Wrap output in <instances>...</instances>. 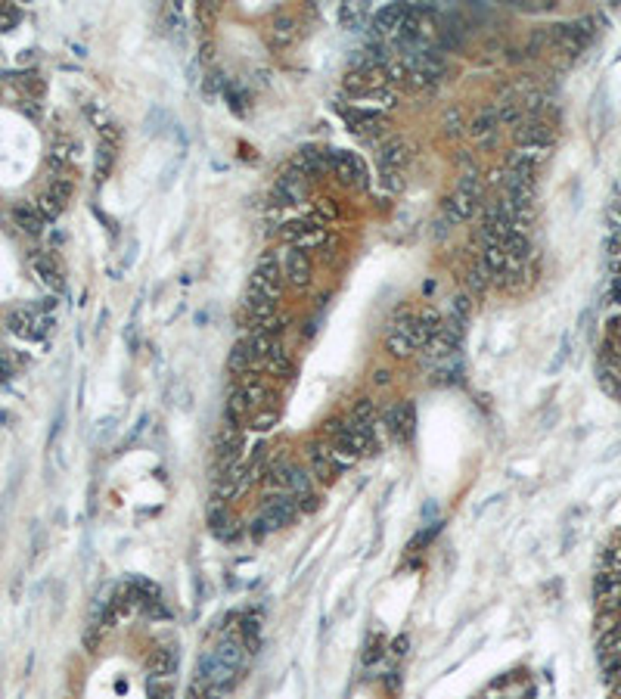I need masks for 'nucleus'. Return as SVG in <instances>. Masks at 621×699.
<instances>
[{
	"instance_id": "nucleus-10",
	"label": "nucleus",
	"mask_w": 621,
	"mask_h": 699,
	"mask_svg": "<svg viewBox=\"0 0 621 699\" xmlns=\"http://www.w3.org/2000/svg\"><path fill=\"white\" fill-rule=\"evenodd\" d=\"M31 268H35V274L44 286L63 292L65 280H63V271H59V264H56V258L53 255H47V252H35V255H31Z\"/></svg>"
},
{
	"instance_id": "nucleus-31",
	"label": "nucleus",
	"mask_w": 621,
	"mask_h": 699,
	"mask_svg": "<svg viewBox=\"0 0 621 699\" xmlns=\"http://www.w3.org/2000/svg\"><path fill=\"white\" fill-rule=\"evenodd\" d=\"M599 656H621V625L599 634Z\"/></svg>"
},
{
	"instance_id": "nucleus-41",
	"label": "nucleus",
	"mask_w": 621,
	"mask_h": 699,
	"mask_svg": "<svg viewBox=\"0 0 621 699\" xmlns=\"http://www.w3.org/2000/svg\"><path fill=\"white\" fill-rule=\"evenodd\" d=\"M382 656H385V641L382 637H373V641L366 643V650H364V656L360 659H364V665H376Z\"/></svg>"
},
{
	"instance_id": "nucleus-51",
	"label": "nucleus",
	"mask_w": 621,
	"mask_h": 699,
	"mask_svg": "<svg viewBox=\"0 0 621 699\" xmlns=\"http://www.w3.org/2000/svg\"><path fill=\"white\" fill-rule=\"evenodd\" d=\"M273 419H277V414H273V410H271V414L255 417V429H271V423H273Z\"/></svg>"
},
{
	"instance_id": "nucleus-17",
	"label": "nucleus",
	"mask_w": 621,
	"mask_h": 699,
	"mask_svg": "<svg viewBox=\"0 0 621 699\" xmlns=\"http://www.w3.org/2000/svg\"><path fill=\"white\" fill-rule=\"evenodd\" d=\"M497 128H500V115H497V109H491V106L478 112V115L472 118V124H469L472 137L482 140V143H491L494 134H497Z\"/></svg>"
},
{
	"instance_id": "nucleus-1",
	"label": "nucleus",
	"mask_w": 621,
	"mask_h": 699,
	"mask_svg": "<svg viewBox=\"0 0 621 699\" xmlns=\"http://www.w3.org/2000/svg\"><path fill=\"white\" fill-rule=\"evenodd\" d=\"M298 513V504L292 495H273L271 501H264L261 513H258V529H252V535L261 538L264 531H273V529H283V525L292 522V516Z\"/></svg>"
},
{
	"instance_id": "nucleus-40",
	"label": "nucleus",
	"mask_w": 621,
	"mask_h": 699,
	"mask_svg": "<svg viewBox=\"0 0 621 699\" xmlns=\"http://www.w3.org/2000/svg\"><path fill=\"white\" fill-rule=\"evenodd\" d=\"M599 668H603L606 681H618L621 677V656H599Z\"/></svg>"
},
{
	"instance_id": "nucleus-12",
	"label": "nucleus",
	"mask_w": 621,
	"mask_h": 699,
	"mask_svg": "<svg viewBox=\"0 0 621 699\" xmlns=\"http://www.w3.org/2000/svg\"><path fill=\"white\" fill-rule=\"evenodd\" d=\"M442 314H438L435 308H429V311H423V314H417V323H413V342H417V348L419 345H429L432 339L442 332Z\"/></svg>"
},
{
	"instance_id": "nucleus-20",
	"label": "nucleus",
	"mask_w": 621,
	"mask_h": 699,
	"mask_svg": "<svg viewBox=\"0 0 621 699\" xmlns=\"http://www.w3.org/2000/svg\"><path fill=\"white\" fill-rule=\"evenodd\" d=\"M245 345H249V355L255 364H264L267 357L273 355V348H277V342H273L271 332L264 330H252V336H245Z\"/></svg>"
},
{
	"instance_id": "nucleus-33",
	"label": "nucleus",
	"mask_w": 621,
	"mask_h": 699,
	"mask_svg": "<svg viewBox=\"0 0 621 699\" xmlns=\"http://www.w3.org/2000/svg\"><path fill=\"white\" fill-rule=\"evenodd\" d=\"M245 414H249V404H245V398L239 395V392H233L230 401H227V423L239 426L245 419Z\"/></svg>"
},
{
	"instance_id": "nucleus-8",
	"label": "nucleus",
	"mask_w": 621,
	"mask_h": 699,
	"mask_svg": "<svg viewBox=\"0 0 621 699\" xmlns=\"http://www.w3.org/2000/svg\"><path fill=\"white\" fill-rule=\"evenodd\" d=\"M308 460H311V469L314 476L320 479L323 485L336 482L339 476V460L332 457V444H323V442H314L308 448Z\"/></svg>"
},
{
	"instance_id": "nucleus-29",
	"label": "nucleus",
	"mask_w": 621,
	"mask_h": 699,
	"mask_svg": "<svg viewBox=\"0 0 621 699\" xmlns=\"http://www.w3.org/2000/svg\"><path fill=\"white\" fill-rule=\"evenodd\" d=\"M252 355H249V345H245V339L243 342H236L233 345V351H230V357H227V367H230V373H245L252 367Z\"/></svg>"
},
{
	"instance_id": "nucleus-14",
	"label": "nucleus",
	"mask_w": 621,
	"mask_h": 699,
	"mask_svg": "<svg viewBox=\"0 0 621 699\" xmlns=\"http://www.w3.org/2000/svg\"><path fill=\"white\" fill-rule=\"evenodd\" d=\"M236 392L245 398L249 410H258L264 401H271V385H267L261 376H245V379H243V385H239Z\"/></svg>"
},
{
	"instance_id": "nucleus-34",
	"label": "nucleus",
	"mask_w": 621,
	"mask_h": 699,
	"mask_svg": "<svg viewBox=\"0 0 621 699\" xmlns=\"http://www.w3.org/2000/svg\"><path fill=\"white\" fill-rule=\"evenodd\" d=\"M323 243H326V227L311 224V227L296 239V249H317V246H323Z\"/></svg>"
},
{
	"instance_id": "nucleus-18",
	"label": "nucleus",
	"mask_w": 621,
	"mask_h": 699,
	"mask_svg": "<svg viewBox=\"0 0 621 699\" xmlns=\"http://www.w3.org/2000/svg\"><path fill=\"white\" fill-rule=\"evenodd\" d=\"M273 199H277L280 205L302 202V199H305V184H302V177H296V175L280 177L277 186H273Z\"/></svg>"
},
{
	"instance_id": "nucleus-42",
	"label": "nucleus",
	"mask_w": 621,
	"mask_h": 699,
	"mask_svg": "<svg viewBox=\"0 0 621 699\" xmlns=\"http://www.w3.org/2000/svg\"><path fill=\"white\" fill-rule=\"evenodd\" d=\"M488 274H491V271L485 268V262L482 264H472V268H469V286H472V289H478V292L488 289V283H491Z\"/></svg>"
},
{
	"instance_id": "nucleus-48",
	"label": "nucleus",
	"mask_w": 621,
	"mask_h": 699,
	"mask_svg": "<svg viewBox=\"0 0 621 699\" xmlns=\"http://www.w3.org/2000/svg\"><path fill=\"white\" fill-rule=\"evenodd\" d=\"M22 88L29 90V93H35V97H41V93H44V81L38 75H25L22 78Z\"/></svg>"
},
{
	"instance_id": "nucleus-27",
	"label": "nucleus",
	"mask_w": 621,
	"mask_h": 699,
	"mask_svg": "<svg viewBox=\"0 0 621 699\" xmlns=\"http://www.w3.org/2000/svg\"><path fill=\"white\" fill-rule=\"evenodd\" d=\"M503 249H506V255L519 264L522 258H529L531 246H529V236H525L522 230H513V233H506V236H503Z\"/></svg>"
},
{
	"instance_id": "nucleus-45",
	"label": "nucleus",
	"mask_w": 621,
	"mask_h": 699,
	"mask_svg": "<svg viewBox=\"0 0 621 699\" xmlns=\"http://www.w3.org/2000/svg\"><path fill=\"white\" fill-rule=\"evenodd\" d=\"M444 134L447 137H457L460 134V109H447L444 112Z\"/></svg>"
},
{
	"instance_id": "nucleus-24",
	"label": "nucleus",
	"mask_w": 621,
	"mask_h": 699,
	"mask_svg": "<svg viewBox=\"0 0 621 699\" xmlns=\"http://www.w3.org/2000/svg\"><path fill=\"white\" fill-rule=\"evenodd\" d=\"M401 19H404V6L401 3H389L382 6V10L373 16V29L379 31V35H389V31H395L401 25Z\"/></svg>"
},
{
	"instance_id": "nucleus-19",
	"label": "nucleus",
	"mask_w": 621,
	"mask_h": 699,
	"mask_svg": "<svg viewBox=\"0 0 621 699\" xmlns=\"http://www.w3.org/2000/svg\"><path fill=\"white\" fill-rule=\"evenodd\" d=\"M485 268H488L494 277H503L506 271L516 268V262L506 255L503 243H488V246H485Z\"/></svg>"
},
{
	"instance_id": "nucleus-22",
	"label": "nucleus",
	"mask_w": 621,
	"mask_h": 699,
	"mask_svg": "<svg viewBox=\"0 0 621 699\" xmlns=\"http://www.w3.org/2000/svg\"><path fill=\"white\" fill-rule=\"evenodd\" d=\"M150 671L156 677H168L177 671V652L171 647H159L150 652Z\"/></svg>"
},
{
	"instance_id": "nucleus-37",
	"label": "nucleus",
	"mask_w": 621,
	"mask_h": 699,
	"mask_svg": "<svg viewBox=\"0 0 621 699\" xmlns=\"http://www.w3.org/2000/svg\"><path fill=\"white\" fill-rule=\"evenodd\" d=\"M311 224H314L311 218H298V221H289V224H283V227H280V236H283L286 243H292V246H296V239L302 236V233L308 230ZM317 227H320V224H317Z\"/></svg>"
},
{
	"instance_id": "nucleus-3",
	"label": "nucleus",
	"mask_w": 621,
	"mask_h": 699,
	"mask_svg": "<svg viewBox=\"0 0 621 699\" xmlns=\"http://www.w3.org/2000/svg\"><path fill=\"white\" fill-rule=\"evenodd\" d=\"M6 326H10V332L19 339H44L53 326V317L41 314V311H35V308H16L6 317Z\"/></svg>"
},
{
	"instance_id": "nucleus-49",
	"label": "nucleus",
	"mask_w": 621,
	"mask_h": 699,
	"mask_svg": "<svg viewBox=\"0 0 621 699\" xmlns=\"http://www.w3.org/2000/svg\"><path fill=\"white\" fill-rule=\"evenodd\" d=\"M10 376H13V361L6 351H0V385L10 383Z\"/></svg>"
},
{
	"instance_id": "nucleus-7",
	"label": "nucleus",
	"mask_w": 621,
	"mask_h": 699,
	"mask_svg": "<svg viewBox=\"0 0 621 699\" xmlns=\"http://www.w3.org/2000/svg\"><path fill=\"white\" fill-rule=\"evenodd\" d=\"M332 171H336L339 184L357 186V190H364V186H366L364 162H360L355 152H336V156H332Z\"/></svg>"
},
{
	"instance_id": "nucleus-55",
	"label": "nucleus",
	"mask_w": 621,
	"mask_h": 699,
	"mask_svg": "<svg viewBox=\"0 0 621 699\" xmlns=\"http://www.w3.org/2000/svg\"><path fill=\"white\" fill-rule=\"evenodd\" d=\"M612 699H621V696H618V693H612Z\"/></svg>"
},
{
	"instance_id": "nucleus-53",
	"label": "nucleus",
	"mask_w": 621,
	"mask_h": 699,
	"mask_svg": "<svg viewBox=\"0 0 621 699\" xmlns=\"http://www.w3.org/2000/svg\"><path fill=\"white\" fill-rule=\"evenodd\" d=\"M609 298L615 305H621V277H615V283H612V289H609Z\"/></svg>"
},
{
	"instance_id": "nucleus-28",
	"label": "nucleus",
	"mask_w": 621,
	"mask_h": 699,
	"mask_svg": "<svg viewBox=\"0 0 621 699\" xmlns=\"http://www.w3.org/2000/svg\"><path fill=\"white\" fill-rule=\"evenodd\" d=\"M373 423H376V404H373L370 398H360L355 408H351V426H366V429H373Z\"/></svg>"
},
{
	"instance_id": "nucleus-43",
	"label": "nucleus",
	"mask_w": 621,
	"mask_h": 699,
	"mask_svg": "<svg viewBox=\"0 0 621 699\" xmlns=\"http://www.w3.org/2000/svg\"><path fill=\"white\" fill-rule=\"evenodd\" d=\"M19 19H22V13L16 10V6L10 3H0V31H10L19 25Z\"/></svg>"
},
{
	"instance_id": "nucleus-2",
	"label": "nucleus",
	"mask_w": 621,
	"mask_h": 699,
	"mask_svg": "<svg viewBox=\"0 0 621 699\" xmlns=\"http://www.w3.org/2000/svg\"><path fill=\"white\" fill-rule=\"evenodd\" d=\"M478 196H482V184L478 177H463L460 186L453 190V196L447 199V218L451 221H469L478 209Z\"/></svg>"
},
{
	"instance_id": "nucleus-6",
	"label": "nucleus",
	"mask_w": 621,
	"mask_h": 699,
	"mask_svg": "<svg viewBox=\"0 0 621 699\" xmlns=\"http://www.w3.org/2000/svg\"><path fill=\"white\" fill-rule=\"evenodd\" d=\"M553 143V131L547 122H540V118H531V122L519 124L516 128V146L519 150H540L547 152Z\"/></svg>"
},
{
	"instance_id": "nucleus-39",
	"label": "nucleus",
	"mask_w": 621,
	"mask_h": 699,
	"mask_svg": "<svg viewBox=\"0 0 621 699\" xmlns=\"http://www.w3.org/2000/svg\"><path fill=\"white\" fill-rule=\"evenodd\" d=\"M35 205H38V211H41V218H44V221H53V218H59V215H63V205H59L56 199L50 196V193H44V196L38 199Z\"/></svg>"
},
{
	"instance_id": "nucleus-30",
	"label": "nucleus",
	"mask_w": 621,
	"mask_h": 699,
	"mask_svg": "<svg viewBox=\"0 0 621 699\" xmlns=\"http://www.w3.org/2000/svg\"><path fill=\"white\" fill-rule=\"evenodd\" d=\"M243 641H245V652H255L258 641H261V618L258 616H245L243 618Z\"/></svg>"
},
{
	"instance_id": "nucleus-46",
	"label": "nucleus",
	"mask_w": 621,
	"mask_h": 699,
	"mask_svg": "<svg viewBox=\"0 0 621 699\" xmlns=\"http://www.w3.org/2000/svg\"><path fill=\"white\" fill-rule=\"evenodd\" d=\"M370 97H373V103H376L379 109H395V93H389L385 88L382 90H373Z\"/></svg>"
},
{
	"instance_id": "nucleus-13",
	"label": "nucleus",
	"mask_w": 621,
	"mask_h": 699,
	"mask_svg": "<svg viewBox=\"0 0 621 699\" xmlns=\"http://www.w3.org/2000/svg\"><path fill=\"white\" fill-rule=\"evenodd\" d=\"M413 426H417V414H413V404H398L389 414V429L398 442H410Z\"/></svg>"
},
{
	"instance_id": "nucleus-50",
	"label": "nucleus",
	"mask_w": 621,
	"mask_h": 699,
	"mask_svg": "<svg viewBox=\"0 0 621 699\" xmlns=\"http://www.w3.org/2000/svg\"><path fill=\"white\" fill-rule=\"evenodd\" d=\"M453 317H460V321H466L469 317V298L460 296L457 302H453Z\"/></svg>"
},
{
	"instance_id": "nucleus-5",
	"label": "nucleus",
	"mask_w": 621,
	"mask_h": 699,
	"mask_svg": "<svg viewBox=\"0 0 621 699\" xmlns=\"http://www.w3.org/2000/svg\"><path fill=\"white\" fill-rule=\"evenodd\" d=\"M283 271H280V262L277 258L267 252V255L258 262V268H255V274H252V289H258V292H264V296H271V298H277V292L283 289Z\"/></svg>"
},
{
	"instance_id": "nucleus-15",
	"label": "nucleus",
	"mask_w": 621,
	"mask_h": 699,
	"mask_svg": "<svg viewBox=\"0 0 621 699\" xmlns=\"http://www.w3.org/2000/svg\"><path fill=\"white\" fill-rule=\"evenodd\" d=\"M345 122L351 124V131L357 134H379L382 131V118L376 112H366V109H342Z\"/></svg>"
},
{
	"instance_id": "nucleus-26",
	"label": "nucleus",
	"mask_w": 621,
	"mask_h": 699,
	"mask_svg": "<svg viewBox=\"0 0 621 699\" xmlns=\"http://www.w3.org/2000/svg\"><path fill=\"white\" fill-rule=\"evenodd\" d=\"M264 367L271 370L273 376H283V379H292V376H296V364H292V357L286 355V351L280 348V345L273 348V355L264 361Z\"/></svg>"
},
{
	"instance_id": "nucleus-44",
	"label": "nucleus",
	"mask_w": 621,
	"mask_h": 699,
	"mask_svg": "<svg viewBox=\"0 0 621 699\" xmlns=\"http://www.w3.org/2000/svg\"><path fill=\"white\" fill-rule=\"evenodd\" d=\"M150 699H175V687L168 681H152L150 684Z\"/></svg>"
},
{
	"instance_id": "nucleus-23",
	"label": "nucleus",
	"mask_w": 621,
	"mask_h": 699,
	"mask_svg": "<svg viewBox=\"0 0 621 699\" xmlns=\"http://www.w3.org/2000/svg\"><path fill=\"white\" fill-rule=\"evenodd\" d=\"M382 168L385 171H401L407 165V146H404V140H385L382 143Z\"/></svg>"
},
{
	"instance_id": "nucleus-32",
	"label": "nucleus",
	"mask_w": 621,
	"mask_h": 699,
	"mask_svg": "<svg viewBox=\"0 0 621 699\" xmlns=\"http://www.w3.org/2000/svg\"><path fill=\"white\" fill-rule=\"evenodd\" d=\"M336 215H339V209H336V202H332V199H317V202H314V209H311V221L320 224V227H323L326 221H332Z\"/></svg>"
},
{
	"instance_id": "nucleus-36",
	"label": "nucleus",
	"mask_w": 621,
	"mask_h": 699,
	"mask_svg": "<svg viewBox=\"0 0 621 699\" xmlns=\"http://www.w3.org/2000/svg\"><path fill=\"white\" fill-rule=\"evenodd\" d=\"M47 193H50V196L65 209V202H69L72 193H75V184H72L69 177H53V184H50V190H47Z\"/></svg>"
},
{
	"instance_id": "nucleus-25",
	"label": "nucleus",
	"mask_w": 621,
	"mask_h": 699,
	"mask_svg": "<svg viewBox=\"0 0 621 699\" xmlns=\"http://www.w3.org/2000/svg\"><path fill=\"white\" fill-rule=\"evenodd\" d=\"M326 162H330V156L317 152L314 146H305V150L298 152V159H296V165L305 171V175H320V171L326 168Z\"/></svg>"
},
{
	"instance_id": "nucleus-35",
	"label": "nucleus",
	"mask_w": 621,
	"mask_h": 699,
	"mask_svg": "<svg viewBox=\"0 0 621 699\" xmlns=\"http://www.w3.org/2000/svg\"><path fill=\"white\" fill-rule=\"evenodd\" d=\"M112 162H115V146L99 143V152H97V184L106 181V175H109Z\"/></svg>"
},
{
	"instance_id": "nucleus-4",
	"label": "nucleus",
	"mask_w": 621,
	"mask_h": 699,
	"mask_svg": "<svg viewBox=\"0 0 621 699\" xmlns=\"http://www.w3.org/2000/svg\"><path fill=\"white\" fill-rule=\"evenodd\" d=\"M413 323H417V314L410 311H401L395 321L389 323V336H385V345L395 357H410L417 351V342H413Z\"/></svg>"
},
{
	"instance_id": "nucleus-52",
	"label": "nucleus",
	"mask_w": 621,
	"mask_h": 699,
	"mask_svg": "<svg viewBox=\"0 0 621 699\" xmlns=\"http://www.w3.org/2000/svg\"><path fill=\"white\" fill-rule=\"evenodd\" d=\"M373 383H376V385H389V383H392V373L385 370V367L376 370V373H373Z\"/></svg>"
},
{
	"instance_id": "nucleus-38",
	"label": "nucleus",
	"mask_w": 621,
	"mask_h": 699,
	"mask_svg": "<svg viewBox=\"0 0 621 699\" xmlns=\"http://www.w3.org/2000/svg\"><path fill=\"white\" fill-rule=\"evenodd\" d=\"M339 16H342V22L348 25V29H357V25L364 22V16H366V6L364 3H345Z\"/></svg>"
},
{
	"instance_id": "nucleus-47",
	"label": "nucleus",
	"mask_w": 621,
	"mask_h": 699,
	"mask_svg": "<svg viewBox=\"0 0 621 699\" xmlns=\"http://www.w3.org/2000/svg\"><path fill=\"white\" fill-rule=\"evenodd\" d=\"M298 501V510H305V513H314L320 507V497L314 495V491H308V495H302V497H296Z\"/></svg>"
},
{
	"instance_id": "nucleus-21",
	"label": "nucleus",
	"mask_w": 621,
	"mask_h": 699,
	"mask_svg": "<svg viewBox=\"0 0 621 699\" xmlns=\"http://www.w3.org/2000/svg\"><path fill=\"white\" fill-rule=\"evenodd\" d=\"M75 150H78V143L75 140H69V137H59L56 143L50 146V156H47V165H50L53 171H63V168H69V162L75 159Z\"/></svg>"
},
{
	"instance_id": "nucleus-54",
	"label": "nucleus",
	"mask_w": 621,
	"mask_h": 699,
	"mask_svg": "<svg viewBox=\"0 0 621 699\" xmlns=\"http://www.w3.org/2000/svg\"><path fill=\"white\" fill-rule=\"evenodd\" d=\"M392 652H395V656H404V652H407V637H398L395 650H392Z\"/></svg>"
},
{
	"instance_id": "nucleus-16",
	"label": "nucleus",
	"mask_w": 621,
	"mask_h": 699,
	"mask_svg": "<svg viewBox=\"0 0 621 699\" xmlns=\"http://www.w3.org/2000/svg\"><path fill=\"white\" fill-rule=\"evenodd\" d=\"M13 221H16V227H19V230L31 233V236H38V233L44 230V218H41V211H38V205H31V202H19L16 209H13Z\"/></svg>"
},
{
	"instance_id": "nucleus-11",
	"label": "nucleus",
	"mask_w": 621,
	"mask_h": 699,
	"mask_svg": "<svg viewBox=\"0 0 621 699\" xmlns=\"http://www.w3.org/2000/svg\"><path fill=\"white\" fill-rule=\"evenodd\" d=\"M298 38V22L292 16H277L271 22V29H267V41H271L273 50H286V47H292Z\"/></svg>"
},
{
	"instance_id": "nucleus-9",
	"label": "nucleus",
	"mask_w": 621,
	"mask_h": 699,
	"mask_svg": "<svg viewBox=\"0 0 621 699\" xmlns=\"http://www.w3.org/2000/svg\"><path fill=\"white\" fill-rule=\"evenodd\" d=\"M283 274H286V280H289L292 286H308L311 283V274H314L308 252L292 246V249L286 252V271H283Z\"/></svg>"
}]
</instances>
